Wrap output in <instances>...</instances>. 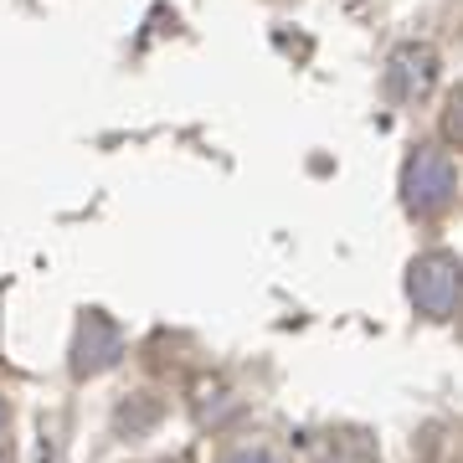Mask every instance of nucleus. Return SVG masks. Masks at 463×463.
Wrapping results in <instances>:
<instances>
[{
    "label": "nucleus",
    "mask_w": 463,
    "mask_h": 463,
    "mask_svg": "<svg viewBox=\"0 0 463 463\" xmlns=\"http://www.w3.org/2000/svg\"><path fill=\"white\" fill-rule=\"evenodd\" d=\"M458 196V165L448 160V149H417L402 170V201L412 216H438Z\"/></svg>",
    "instance_id": "1"
},
{
    "label": "nucleus",
    "mask_w": 463,
    "mask_h": 463,
    "mask_svg": "<svg viewBox=\"0 0 463 463\" xmlns=\"http://www.w3.org/2000/svg\"><path fill=\"white\" fill-rule=\"evenodd\" d=\"M407 294H412L417 315L453 319L458 315V258L453 252H422L407 268Z\"/></svg>",
    "instance_id": "2"
},
{
    "label": "nucleus",
    "mask_w": 463,
    "mask_h": 463,
    "mask_svg": "<svg viewBox=\"0 0 463 463\" xmlns=\"http://www.w3.org/2000/svg\"><path fill=\"white\" fill-rule=\"evenodd\" d=\"M432 83H438V52L428 42H402L386 62V93L397 103H417L432 93Z\"/></svg>",
    "instance_id": "3"
},
{
    "label": "nucleus",
    "mask_w": 463,
    "mask_h": 463,
    "mask_svg": "<svg viewBox=\"0 0 463 463\" xmlns=\"http://www.w3.org/2000/svg\"><path fill=\"white\" fill-rule=\"evenodd\" d=\"M118 355H124V335L103 315H88L83 330H78V345H72V376H99Z\"/></svg>",
    "instance_id": "4"
},
{
    "label": "nucleus",
    "mask_w": 463,
    "mask_h": 463,
    "mask_svg": "<svg viewBox=\"0 0 463 463\" xmlns=\"http://www.w3.org/2000/svg\"><path fill=\"white\" fill-rule=\"evenodd\" d=\"M160 412H165V407H160V402L149 397V392H139V397H129L124 402V407H118V428L129 432H145V428H155V422H160Z\"/></svg>",
    "instance_id": "5"
},
{
    "label": "nucleus",
    "mask_w": 463,
    "mask_h": 463,
    "mask_svg": "<svg viewBox=\"0 0 463 463\" xmlns=\"http://www.w3.org/2000/svg\"><path fill=\"white\" fill-rule=\"evenodd\" d=\"M443 139L448 145H458L463 139V88H453L448 103H443Z\"/></svg>",
    "instance_id": "6"
},
{
    "label": "nucleus",
    "mask_w": 463,
    "mask_h": 463,
    "mask_svg": "<svg viewBox=\"0 0 463 463\" xmlns=\"http://www.w3.org/2000/svg\"><path fill=\"white\" fill-rule=\"evenodd\" d=\"M222 463H273V453H268V448H237V453H227Z\"/></svg>",
    "instance_id": "7"
},
{
    "label": "nucleus",
    "mask_w": 463,
    "mask_h": 463,
    "mask_svg": "<svg viewBox=\"0 0 463 463\" xmlns=\"http://www.w3.org/2000/svg\"><path fill=\"white\" fill-rule=\"evenodd\" d=\"M0 463H11V443H5V448H0Z\"/></svg>",
    "instance_id": "8"
},
{
    "label": "nucleus",
    "mask_w": 463,
    "mask_h": 463,
    "mask_svg": "<svg viewBox=\"0 0 463 463\" xmlns=\"http://www.w3.org/2000/svg\"><path fill=\"white\" fill-rule=\"evenodd\" d=\"M5 417H11V412H5V397H0V428H5Z\"/></svg>",
    "instance_id": "9"
}]
</instances>
